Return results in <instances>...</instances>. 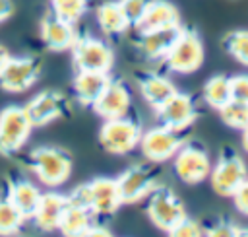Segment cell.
<instances>
[{
    "mask_svg": "<svg viewBox=\"0 0 248 237\" xmlns=\"http://www.w3.org/2000/svg\"><path fill=\"white\" fill-rule=\"evenodd\" d=\"M231 97L248 103V74H234L229 78Z\"/></svg>",
    "mask_w": 248,
    "mask_h": 237,
    "instance_id": "1f68e13d",
    "label": "cell"
},
{
    "mask_svg": "<svg viewBox=\"0 0 248 237\" xmlns=\"http://www.w3.org/2000/svg\"><path fill=\"white\" fill-rule=\"evenodd\" d=\"M72 165H74L72 157L62 148L56 146L35 148L29 155V167L33 169L35 177L50 188L62 186L70 179Z\"/></svg>",
    "mask_w": 248,
    "mask_h": 237,
    "instance_id": "3957f363",
    "label": "cell"
},
{
    "mask_svg": "<svg viewBox=\"0 0 248 237\" xmlns=\"http://www.w3.org/2000/svg\"><path fill=\"white\" fill-rule=\"evenodd\" d=\"M155 113L163 126L174 130H186L198 118V105L192 95L176 89Z\"/></svg>",
    "mask_w": 248,
    "mask_h": 237,
    "instance_id": "5bb4252c",
    "label": "cell"
},
{
    "mask_svg": "<svg viewBox=\"0 0 248 237\" xmlns=\"http://www.w3.org/2000/svg\"><path fill=\"white\" fill-rule=\"evenodd\" d=\"M186 136L184 130H174L169 126H153L145 132H141V140H140V148L141 153L147 161L151 163H163L170 157H174V153L186 144Z\"/></svg>",
    "mask_w": 248,
    "mask_h": 237,
    "instance_id": "8992f818",
    "label": "cell"
},
{
    "mask_svg": "<svg viewBox=\"0 0 248 237\" xmlns=\"http://www.w3.org/2000/svg\"><path fill=\"white\" fill-rule=\"evenodd\" d=\"M238 237H248V229H240V233H238Z\"/></svg>",
    "mask_w": 248,
    "mask_h": 237,
    "instance_id": "f35d334b",
    "label": "cell"
},
{
    "mask_svg": "<svg viewBox=\"0 0 248 237\" xmlns=\"http://www.w3.org/2000/svg\"><path fill=\"white\" fill-rule=\"evenodd\" d=\"M91 107H93V111L103 120L126 117L128 111H130V107H132V95H130L128 85L122 80H112L110 78L108 85L105 87V91L101 93V97Z\"/></svg>",
    "mask_w": 248,
    "mask_h": 237,
    "instance_id": "9a60e30c",
    "label": "cell"
},
{
    "mask_svg": "<svg viewBox=\"0 0 248 237\" xmlns=\"http://www.w3.org/2000/svg\"><path fill=\"white\" fill-rule=\"evenodd\" d=\"M41 68L37 56H10L0 70V87L8 93H23L37 84Z\"/></svg>",
    "mask_w": 248,
    "mask_h": 237,
    "instance_id": "9c48e42d",
    "label": "cell"
},
{
    "mask_svg": "<svg viewBox=\"0 0 248 237\" xmlns=\"http://www.w3.org/2000/svg\"><path fill=\"white\" fill-rule=\"evenodd\" d=\"M202 95H203V101L219 111L223 105H227L232 97H231V84H229V76L225 74H215L211 76L205 84H203V89H202Z\"/></svg>",
    "mask_w": 248,
    "mask_h": 237,
    "instance_id": "d4e9b609",
    "label": "cell"
},
{
    "mask_svg": "<svg viewBox=\"0 0 248 237\" xmlns=\"http://www.w3.org/2000/svg\"><path fill=\"white\" fill-rule=\"evenodd\" d=\"M232 200H234V208H236L240 214L248 216V179L234 190Z\"/></svg>",
    "mask_w": 248,
    "mask_h": 237,
    "instance_id": "836d02e7",
    "label": "cell"
},
{
    "mask_svg": "<svg viewBox=\"0 0 248 237\" xmlns=\"http://www.w3.org/2000/svg\"><path fill=\"white\" fill-rule=\"evenodd\" d=\"M72 56L78 70L110 72L114 64V51L110 49V45L93 35L78 37L72 47Z\"/></svg>",
    "mask_w": 248,
    "mask_h": 237,
    "instance_id": "ba28073f",
    "label": "cell"
},
{
    "mask_svg": "<svg viewBox=\"0 0 248 237\" xmlns=\"http://www.w3.org/2000/svg\"><path fill=\"white\" fill-rule=\"evenodd\" d=\"M68 206V198L58 192H45L41 194V200L37 204V210L33 214V221L41 231H54L58 229L60 218Z\"/></svg>",
    "mask_w": 248,
    "mask_h": 237,
    "instance_id": "d6986e66",
    "label": "cell"
},
{
    "mask_svg": "<svg viewBox=\"0 0 248 237\" xmlns=\"http://www.w3.org/2000/svg\"><path fill=\"white\" fill-rule=\"evenodd\" d=\"M219 115H221V120L234 130L248 128V103L246 101L231 99L227 105L219 109Z\"/></svg>",
    "mask_w": 248,
    "mask_h": 237,
    "instance_id": "484cf974",
    "label": "cell"
},
{
    "mask_svg": "<svg viewBox=\"0 0 248 237\" xmlns=\"http://www.w3.org/2000/svg\"><path fill=\"white\" fill-rule=\"evenodd\" d=\"M147 216L163 231L172 229L180 220L186 218V208L178 200V196L167 188V186H155L149 192V202H147Z\"/></svg>",
    "mask_w": 248,
    "mask_h": 237,
    "instance_id": "30bf717a",
    "label": "cell"
},
{
    "mask_svg": "<svg viewBox=\"0 0 248 237\" xmlns=\"http://www.w3.org/2000/svg\"><path fill=\"white\" fill-rule=\"evenodd\" d=\"M138 87H140V93L141 97L145 99V103L157 111L174 91H176V85L163 74H155V72H145L138 78Z\"/></svg>",
    "mask_w": 248,
    "mask_h": 237,
    "instance_id": "44dd1931",
    "label": "cell"
},
{
    "mask_svg": "<svg viewBox=\"0 0 248 237\" xmlns=\"http://www.w3.org/2000/svg\"><path fill=\"white\" fill-rule=\"evenodd\" d=\"M116 186L122 204L140 202L157 186V171L151 165H132L116 177Z\"/></svg>",
    "mask_w": 248,
    "mask_h": 237,
    "instance_id": "7c38bea8",
    "label": "cell"
},
{
    "mask_svg": "<svg viewBox=\"0 0 248 237\" xmlns=\"http://www.w3.org/2000/svg\"><path fill=\"white\" fill-rule=\"evenodd\" d=\"M180 27H169V29L138 33V51L147 60H163L167 56L169 49L172 47L174 39L178 37Z\"/></svg>",
    "mask_w": 248,
    "mask_h": 237,
    "instance_id": "ac0fdd59",
    "label": "cell"
},
{
    "mask_svg": "<svg viewBox=\"0 0 248 237\" xmlns=\"http://www.w3.org/2000/svg\"><path fill=\"white\" fill-rule=\"evenodd\" d=\"M10 56H12V54H10V51H8L4 45H0V70H2V68H4V64L10 60Z\"/></svg>",
    "mask_w": 248,
    "mask_h": 237,
    "instance_id": "8d00e7d4",
    "label": "cell"
},
{
    "mask_svg": "<svg viewBox=\"0 0 248 237\" xmlns=\"http://www.w3.org/2000/svg\"><path fill=\"white\" fill-rule=\"evenodd\" d=\"M95 14H97V23H99L101 31L108 37H118L132 27L120 2H116V0L103 2Z\"/></svg>",
    "mask_w": 248,
    "mask_h": 237,
    "instance_id": "603a6c76",
    "label": "cell"
},
{
    "mask_svg": "<svg viewBox=\"0 0 248 237\" xmlns=\"http://www.w3.org/2000/svg\"><path fill=\"white\" fill-rule=\"evenodd\" d=\"M35 126L21 105H8L0 111V153L14 155L17 153Z\"/></svg>",
    "mask_w": 248,
    "mask_h": 237,
    "instance_id": "277c9868",
    "label": "cell"
},
{
    "mask_svg": "<svg viewBox=\"0 0 248 237\" xmlns=\"http://www.w3.org/2000/svg\"><path fill=\"white\" fill-rule=\"evenodd\" d=\"M41 190L25 181V179H17V181H12L10 186H8V198L10 202L17 208V212L21 214L23 220H31L35 210H37V204L41 200Z\"/></svg>",
    "mask_w": 248,
    "mask_h": 237,
    "instance_id": "7402d4cb",
    "label": "cell"
},
{
    "mask_svg": "<svg viewBox=\"0 0 248 237\" xmlns=\"http://www.w3.org/2000/svg\"><path fill=\"white\" fill-rule=\"evenodd\" d=\"M223 49L242 66H248V29H234L225 35Z\"/></svg>",
    "mask_w": 248,
    "mask_h": 237,
    "instance_id": "4316f807",
    "label": "cell"
},
{
    "mask_svg": "<svg viewBox=\"0 0 248 237\" xmlns=\"http://www.w3.org/2000/svg\"><path fill=\"white\" fill-rule=\"evenodd\" d=\"M89 0H50V12L68 23H78L87 12Z\"/></svg>",
    "mask_w": 248,
    "mask_h": 237,
    "instance_id": "f1b7e54d",
    "label": "cell"
},
{
    "mask_svg": "<svg viewBox=\"0 0 248 237\" xmlns=\"http://www.w3.org/2000/svg\"><path fill=\"white\" fill-rule=\"evenodd\" d=\"M25 220L17 212V208L10 202L8 196H0V235L2 237H12L19 231L21 223Z\"/></svg>",
    "mask_w": 248,
    "mask_h": 237,
    "instance_id": "83f0119b",
    "label": "cell"
},
{
    "mask_svg": "<svg viewBox=\"0 0 248 237\" xmlns=\"http://www.w3.org/2000/svg\"><path fill=\"white\" fill-rule=\"evenodd\" d=\"M141 126L138 120L126 117L105 120L99 130V142L105 152L112 155H124L140 146L141 140Z\"/></svg>",
    "mask_w": 248,
    "mask_h": 237,
    "instance_id": "5b68a950",
    "label": "cell"
},
{
    "mask_svg": "<svg viewBox=\"0 0 248 237\" xmlns=\"http://www.w3.org/2000/svg\"><path fill=\"white\" fill-rule=\"evenodd\" d=\"M14 14V2L12 0H0V23L8 21Z\"/></svg>",
    "mask_w": 248,
    "mask_h": 237,
    "instance_id": "e575fe53",
    "label": "cell"
},
{
    "mask_svg": "<svg viewBox=\"0 0 248 237\" xmlns=\"http://www.w3.org/2000/svg\"><path fill=\"white\" fill-rule=\"evenodd\" d=\"M174 173L176 177L186 185H200L203 183L211 173V159L209 153L198 146L186 142L176 153H174Z\"/></svg>",
    "mask_w": 248,
    "mask_h": 237,
    "instance_id": "8fae6325",
    "label": "cell"
},
{
    "mask_svg": "<svg viewBox=\"0 0 248 237\" xmlns=\"http://www.w3.org/2000/svg\"><path fill=\"white\" fill-rule=\"evenodd\" d=\"M110 76L108 72H89V70H78L76 78H74V95L81 105H93L101 93L105 91V87L108 85Z\"/></svg>",
    "mask_w": 248,
    "mask_h": 237,
    "instance_id": "ffe728a7",
    "label": "cell"
},
{
    "mask_svg": "<svg viewBox=\"0 0 248 237\" xmlns=\"http://www.w3.org/2000/svg\"><path fill=\"white\" fill-rule=\"evenodd\" d=\"M180 12L178 8L169 0H149L147 8L143 10L141 17L134 25L138 33L157 31V29H169V27H180Z\"/></svg>",
    "mask_w": 248,
    "mask_h": 237,
    "instance_id": "2e32d148",
    "label": "cell"
},
{
    "mask_svg": "<svg viewBox=\"0 0 248 237\" xmlns=\"http://www.w3.org/2000/svg\"><path fill=\"white\" fill-rule=\"evenodd\" d=\"M118 2H120V6H122V10H124V14H126V17H128L132 27L138 23V19L141 17L143 10L149 4V0H118Z\"/></svg>",
    "mask_w": 248,
    "mask_h": 237,
    "instance_id": "4dcf8cb0",
    "label": "cell"
},
{
    "mask_svg": "<svg viewBox=\"0 0 248 237\" xmlns=\"http://www.w3.org/2000/svg\"><path fill=\"white\" fill-rule=\"evenodd\" d=\"M83 237H112V233L103 225H93Z\"/></svg>",
    "mask_w": 248,
    "mask_h": 237,
    "instance_id": "d590c367",
    "label": "cell"
},
{
    "mask_svg": "<svg viewBox=\"0 0 248 237\" xmlns=\"http://www.w3.org/2000/svg\"><path fill=\"white\" fill-rule=\"evenodd\" d=\"M23 107H25L33 126H46V124L62 118L64 115H68L70 101L62 91L45 89V91H39L35 97H31L27 101V105H23Z\"/></svg>",
    "mask_w": 248,
    "mask_h": 237,
    "instance_id": "4fadbf2b",
    "label": "cell"
},
{
    "mask_svg": "<svg viewBox=\"0 0 248 237\" xmlns=\"http://www.w3.org/2000/svg\"><path fill=\"white\" fill-rule=\"evenodd\" d=\"M209 183L211 188L221 194V196H232L234 190L248 179V169L244 159L232 152V150H223V153L219 155L217 163L211 165V173H209Z\"/></svg>",
    "mask_w": 248,
    "mask_h": 237,
    "instance_id": "52a82bcc",
    "label": "cell"
},
{
    "mask_svg": "<svg viewBox=\"0 0 248 237\" xmlns=\"http://www.w3.org/2000/svg\"><path fill=\"white\" fill-rule=\"evenodd\" d=\"M66 198L70 204L87 208L93 216H110L122 204L116 179L108 177H97L85 185H79Z\"/></svg>",
    "mask_w": 248,
    "mask_h": 237,
    "instance_id": "6da1fadb",
    "label": "cell"
},
{
    "mask_svg": "<svg viewBox=\"0 0 248 237\" xmlns=\"http://www.w3.org/2000/svg\"><path fill=\"white\" fill-rule=\"evenodd\" d=\"M242 148L248 152V128L242 130Z\"/></svg>",
    "mask_w": 248,
    "mask_h": 237,
    "instance_id": "74e56055",
    "label": "cell"
},
{
    "mask_svg": "<svg viewBox=\"0 0 248 237\" xmlns=\"http://www.w3.org/2000/svg\"><path fill=\"white\" fill-rule=\"evenodd\" d=\"M41 39L48 51L54 52H64L70 51L78 39L76 35V25L60 19L52 12H46L41 19Z\"/></svg>",
    "mask_w": 248,
    "mask_h": 237,
    "instance_id": "e0dca14e",
    "label": "cell"
},
{
    "mask_svg": "<svg viewBox=\"0 0 248 237\" xmlns=\"http://www.w3.org/2000/svg\"><path fill=\"white\" fill-rule=\"evenodd\" d=\"M205 58V49L200 33L192 27H180L178 37L163 58L165 66L174 74H194Z\"/></svg>",
    "mask_w": 248,
    "mask_h": 237,
    "instance_id": "7a4b0ae2",
    "label": "cell"
},
{
    "mask_svg": "<svg viewBox=\"0 0 248 237\" xmlns=\"http://www.w3.org/2000/svg\"><path fill=\"white\" fill-rule=\"evenodd\" d=\"M93 225H95L93 223V214L87 208H81V206H76V204L68 202L62 218H60L58 229L64 237H83Z\"/></svg>",
    "mask_w": 248,
    "mask_h": 237,
    "instance_id": "cb8c5ba5",
    "label": "cell"
},
{
    "mask_svg": "<svg viewBox=\"0 0 248 237\" xmlns=\"http://www.w3.org/2000/svg\"><path fill=\"white\" fill-rule=\"evenodd\" d=\"M238 233H240V227L238 225H234L231 221H221V223L211 225L203 233V237H238Z\"/></svg>",
    "mask_w": 248,
    "mask_h": 237,
    "instance_id": "d6a6232c",
    "label": "cell"
},
{
    "mask_svg": "<svg viewBox=\"0 0 248 237\" xmlns=\"http://www.w3.org/2000/svg\"><path fill=\"white\" fill-rule=\"evenodd\" d=\"M169 237H203V229L198 221L190 220L188 216L184 220H180L172 229L167 231Z\"/></svg>",
    "mask_w": 248,
    "mask_h": 237,
    "instance_id": "f546056e",
    "label": "cell"
}]
</instances>
